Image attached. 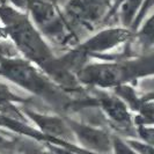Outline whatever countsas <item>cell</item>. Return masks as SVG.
<instances>
[{
    "instance_id": "1",
    "label": "cell",
    "mask_w": 154,
    "mask_h": 154,
    "mask_svg": "<svg viewBox=\"0 0 154 154\" xmlns=\"http://www.w3.org/2000/svg\"><path fill=\"white\" fill-rule=\"evenodd\" d=\"M74 131L77 133L79 141L84 145V147L91 149L89 152L104 153L110 149V140L109 137L101 131H96L88 128H79L74 126Z\"/></svg>"
}]
</instances>
